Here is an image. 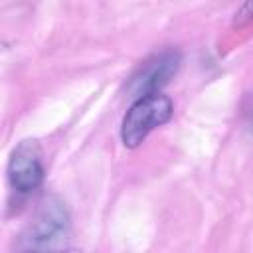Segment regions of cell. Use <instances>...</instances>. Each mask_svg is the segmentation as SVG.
Instances as JSON below:
<instances>
[{
	"label": "cell",
	"instance_id": "cell-2",
	"mask_svg": "<svg viewBox=\"0 0 253 253\" xmlns=\"http://www.w3.org/2000/svg\"><path fill=\"white\" fill-rule=\"evenodd\" d=\"M172 113H174L172 101L160 91L134 99V103L123 117V125H121V138L125 146L136 148L154 128L168 123L172 119Z\"/></svg>",
	"mask_w": 253,
	"mask_h": 253
},
{
	"label": "cell",
	"instance_id": "cell-3",
	"mask_svg": "<svg viewBox=\"0 0 253 253\" xmlns=\"http://www.w3.org/2000/svg\"><path fill=\"white\" fill-rule=\"evenodd\" d=\"M8 180L16 194L28 196L36 192L43 182V152L38 140H22L10 154Z\"/></svg>",
	"mask_w": 253,
	"mask_h": 253
},
{
	"label": "cell",
	"instance_id": "cell-4",
	"mask_svg": "<svg viewBox=\"0 0 253 253\" xmlns=\"http://www.w3.org/2000/svg\"><path fill=\"white\" fill-rule=\"evenodd\" d=\"M180 63H182V57H180V53L176 49H166L162 53L152 55L130 77V83L126 87L128 93L134 99H138L142 95L158 93L178 73Z\"/></svg>",
	"mask_w": 253,
	"mask_h": 253
},
{
	"label": "cell",
	"instance_id": "cell-1",
	"mask_svg": "<svg viewBox=\"0 0 253 253\" xmlns=\"http://www.w3.org/2000/svg\"><path fill=\"white\" fill-rule=\"evenodd\" d=\"M69 239V213L65 206L49 196L40 204V210L20 235L18 249L24 251H57L65 249Z\"/></svg>",
	"mask_w": 253,
	"mask_h": 253
}]
</instances>
